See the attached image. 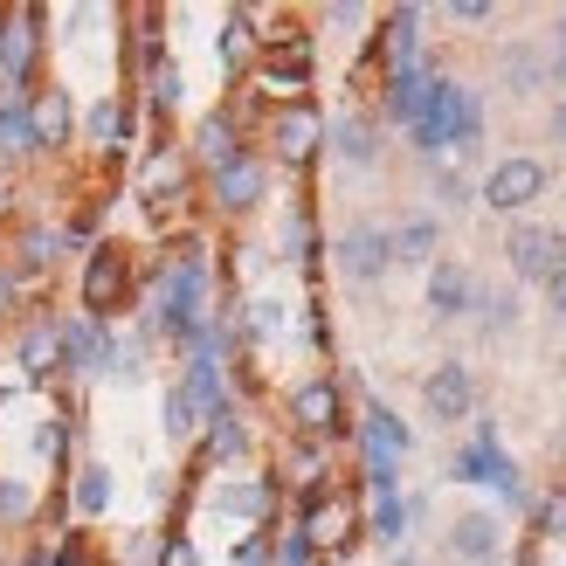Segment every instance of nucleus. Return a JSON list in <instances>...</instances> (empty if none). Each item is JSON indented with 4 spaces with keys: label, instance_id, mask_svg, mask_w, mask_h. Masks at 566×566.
Returning a JSON list of instances; mask_svg holds the SVG:
<instances>
[{
    "label": "nucleus",
    "instance_id": "f3484780",
    "mask_svg": "<svg viewBox=\"0 0 566 566\" xmlns=\"http://www.w3.org/2000/svg\"><path fill=\"white\" fill-rule=\"evenodd\" d=\"M76 132H83V146H91L97 159H111V166H118V159L138 146V104H132V97H118V91H104V97H91V104H83Z\"/></svg>",
    "mask_w": 566,
    "mask_h": 566
},
{
    "label": "nucleus",
    "instance_id": "8fccbe9b",
    "mask_svg": "<svg viewBox=\"0 0 566 566\" xmlns=\"http://www.w3.org/2000/svg\"><path fill=\"white\" fill-rule=\"evenodd\" d=\"M318 21H325V28H366L374 14H366L359 0H325V8H318Z\"/></svg>",
    "mask_w": 566,
    "mask_h": 566
},
{
    "label": "nucleus",
    "instance_id": "6e6552de",
    "mask_svg": "<svg viewBox=\"0 0 566 566\" xmlns=\"http://www.w3.org/2000/svg\"><path fill=\"white\" fill-rule=\"evenodd\" d=\"M546 187H553V166H546V159L504 153V159H491V174L476 180V208H491V214H504V221H525L532 208L546 201Z\"/></svg>",
    "mask_w": 566,
    "mask_h": 566
},
{
    "label": "nucleus",
    "instance_id": "39448f33",
    "mask_svg": "<svg viewBox=\"0 0 566 566\" xmlns=\"http://www.w3.org/2000/svg\"><path fill=\"white\" fill-rule=\"evenodd\" d=\"M311 546H318V559L325 566H346V553L366 539V512H359V491H346V484H332V491H318V497H297V518H291Z\"/></svg>",
    "mask_w": 566,
    "mask_h": 566
},
{
    "label": "nucleus",
    "instance_id": "6e6d98bb",
    "mask_svg": "<svg viewBox=\"0 0 566 566\" xmlns=\"http://www.w3.org/2000/svg\"><path fill=\"white\" fill-rule=\"evenodd\" d=\"M0 208H8V166H0Z\"/></svg>",
    "mask_w": 566,
    "mask_h": 566
},
{
    "label": "nucleus",
    "instance_id": "2eb2a0df",
    "mask_svg": "<svg viewBox=\"0 0 566 566\" xmlns=\"http://www.w3.org/2000/svg\"><path fill=\"white\" fill-rule=\"evenodd\" d=\"M270 201V159L249 146L242 159H229L221 174H208V208L221 214V221H249Z\"/></svg>",
    "mask_w": 566,
    "mask_h": 566
},
{
    "label": "nucleus",
    "instance_id": "58836bf2",
    "mask_svg": "<svg viewBox=\"0 0 566 566\" xmlns=\"http://www.w3.org/2000/svg\"><path fill=\"white\" fill-rule=\"evenodd\" d=\"M138 91H146V111H153V118H174V111L187 104V76H180V63H174V55H166L159 70H146V76H138Z\"/></svg>",
    "mask_w": 566,
    "mask_h": 566
},
{
    "label": "nucleus",
    "instance_id": "37998d69",
    "mask_svg": "<svg viewBox=\"0 0 566 566\" xmlns=\"http://www.w3.org/2000/svg\"><path fill=\"white\" fill-rule=\"evenodd\" d=\"M401 470H408V463L366 457V449H359V491H366V497H401Z\"/></svg>",
    "mask_w": 566,
    "mask_h": 566
},
{
    "label": "nucleus",
    "instance_id": "c756f323",
    "mask_svg": "<svg viewBox=\"0 0 566 566\" xmlns=\"http://www.w3.org/2000/svg\"><path fill=\"white\" fill-rule=\"evenodd\" d=\"M63 504H70L83 525H97L111 504H118V476H111V463H97V457L70 463V491H63Z\"/></svg>",
    "mask_w": 566,
    "mask_h": 566
},
{
    "label": "nucleus",
    "instance_id": "b1692460",
    "mask_svg": "<svg viewBox=\"0 0 566 566\" xmlns=\"http://www.w3.org/2000/svg\"><path fill=\"white\" fill-rule=\"evenodd\" d=\"M353 429H359V449H366V457H394V463L415 457V421H401V415L380 401V394H359V421H353Z\"/></svg>",
    "mask_w": 566,
    "mask_h": 566
},
{
    "label": "nucleus",
    "instance_id": "9d476101",
    "mask_svg": "<svg viewBox=\"0 0 566 566\" xmlns=\"http://www.w3.org/2000/svg\"><path fill=\"white\" fill-rule=\"evenodd\" d=\"M283 415H291V436H304V442H338V436L353 429L346 380H332V374H304L291 394H283Z\"/></svg>",
    "mask_w": 566,
    "mask_h": 566
},
{
    "label": "nucleus",
    "instance_id": "1a4fd4ad",
    "mask_svg": "<svg viewBox=\"0 0 566 566\" xmlns=\"http://www.w3.org/2000/svg\"><path fill=\"white\" fill-rule=\"evenodd\" d=\"M201 504L214 518H235L242 532H276V512H283V484L270 470H242V476H208Z\"/></svg>",
    "mask_w": 566,
    "mask_h": 566
},
{
    "label": "nucleus",
    "instance_id": "9b49d317",
    "mask_svg": "<svg viewBox=\"0 0 566 566\" xmlns=\"http://www.w3.org/2000/svg\"><path fill=\"white\" fill-rule=\"evenodd\" d=\"M332 270L346 276L353 291H374V283H387V276H394V242H387V221H374V214L346 221V229L332 235Z\"/></svg>",
    "mask_w": 566,
    "mask_h": 566
},
{
    "label": "nucleus",
    "instance_id": "bb28decb",
    "mask_svg": "<svg viewBox=\"0 0 566 566\" xmlns=\"http://www.w3.org/2000/svg\"><path fill=\"white\" fill-rule=\"evenodd\" d=\"M325 153L346 159V166H380V118L374 111H338V118H325Z\"/></svg>",
    "mask_w": 566,
    "mask_h": 566
},
{
    "label": "nucleus",
    "instance_id": "4be33fe9",
    "mask_svg": "<svg viewBox=\"0 0 566 566\" xmlns=\"http://www.w3.org/2000/svg\"><path fill=\"white\" fill-rule=\"evenodd\" d=\"M421 28H429V8H421V0H401V8H387V14H380V35H374L380 76H387V70H408V63H421V55H429Z\"/></svg>",
    "mask_w": 566,
    "mask_h": 566
},
{
    "label": "nucleus",
    "instance_id": "f704fd0d",
    "mask_svg": "<svg viewBox=\"0 0 566 566\" xmlns=\"http://www.w3.org/2000/svg\"><path fill=\"white\" fill-rule=\"evenodd\" d=\"M42 138H35V118H28V97H0V166L14 159H35Z\"/></svg>",
    "mask_w": 566,
    "mask_h": 566
},
{
    "label": "nucleus",
    "instance_id": "a878e982",
    "mask_svg": "<svg viewBox=\"0 0 566 566\" xmlns=\"http://www.w3.org/2000/svg\"><path fill=\"white\" fill-rule=\"evenodd\" d=\"M546 49H539V35H512V42H497V91L504 97H539L546 91Z\"/></svg>",
    "mask_w": 566,
    "mask_h": 566
},
{
    "label": "nucleus",
    "instance_id": "2f4dec72",
    "mask_svg": "<svg viewBox=\"0 0 566 566\" xmlns=\"http://www.w3.org/2000/svg\"><path fill=\"white\" fill-rule=\"evenodd\" d=\"M270 256H276V263H291V270H318L325 242H318V221H311L304 201L283 208V221H276V249H270Z\"/></svg>",
    "mask_w": 566,
    "mask_h": 566
},
{
    "label": "nucleus",
    "instance_id": "6ab92c4d",
    "mask_svg": "<svg viewBox=\"0 0 566 566\" xmlns=\"http://www.w3.org/2000/svg\"><path fill=\"white\" fill-rule=\"evenodd\" d=\"M470 304H476V270L463 256H442V263L421 270V311H429L436 325L470 318Z\"/></svg>",
    "mask_w": 566,
    "mask_h": 566
},
{
    "label": "nucleus",
    "instance_id": "c85d7f7f",
    "mask_svg": "<svg viewBox=\"0 0 566 566\" xmlns=\"http://www.w3.org/2000/svg\"><path fill=\"white\" fill-rule=\"evenodd\" d=\"M387 242H394V270H429V263H442V214L415 208L387 229Z\"/></svg>",
    "mask_w": 566,
    "mask_h": 566
},
{
    "label": "nucleus",
    "instance_id": "7c9ffc66",
    "mask_svg": "<svg viewBox=\"0 0 566 566\" xmlns=\"http://www.w3.org/2000/svg\"><path fill=\"white\" fill-rule=\"evenodd\" d=\"M28 118H35L42 153H63L70 138H76V104H70L63 83H35V97H28Z\"/></svg>",
    "mask_w": 566,
    "mask_h": 566
},
{
    "label": "nucleus",
    "instance_id": "423d86ee",
    "mask_svg": "<svg viewBox=\"0 0 566 566\" xmlns=\"http://www.w3.org/2000/svg\"><path fill=\"white\" fill-rule=\"evenodd\" d=\"M49 55V8H0V97H35Z\"/></svg>",
    "mask_w": 566,
    "mask_h": 566
},
{
    "label": "nucleus",
    "instance_id": "603ef678",
    "mask_svg": "<svg viewBox=\"0 0 566 566\" xmlns=\"http://www.w3.org/2000/svg\"><path fill=\"white\" fill-rule=\"evenodd\" d=\"M546 318H553V325H566V270L546 283Z\"/></svg>",
    "mask_w": 566,
    "mask_h": 566
},
{
    "label": "nucleus",
    "instance_id": "5701e85b",
    "mask_svg": "<svg viewBox=\"0 0 566 566\" xmlns=\"http://www.w3.org/2000/svg\"><path fill=\"white\" fill-rule=\"evenodd\" d=\"M442 553L457 566H497L504 559V518L497 512H457L442 532Z\"/></svg>",
    "mask_w": 566,
    "mask_h": 566
},
{
    "label": "nucleus",
    "instance_id": "f8f14e48",
    "mask_svg": "<svg viewBox=\"0 0 566 566\" xmlns=\"http://www.w3.org/2000/svg\"><path fill=\"white\" fill-rule=\"evenodd\" d=\"M138 201H146V214L153 221H180V208L193 201V159H187V146H159L138 159Z\"/></svg>",
    "mask_w": 566,
    "mask_h": 566
},
{
    "label": "nucleus",
    "instance_id": "ddd939ff",
    "mask_svg": "<svg viewBox=\"0 0 566 566\" xmlns=\"http://www.w3.org/2000/svg\"><path fill=\"white\" fill-rule=\"evenodd\" d=\"M504 263H512V283H546L566 270V229L559 221H512V229H504Z\"/></svg>",
    "mask_w": 566,
    "mask_h": 566
},
{
    "label": "nucleus",
    "instance_id": "dca6fc26",
    "mask_svg": "<svg viewBox=\"0 0 566 566\" xmlns=\"http://www.w3.org/2000/svg\"><path fill=\"white\" fill-rule=\"evenodd\" d=\"M421 415H429L436 429L470 421L476 415V366L470 359H436L429 374H421Z\"/></svg>",
    "mask_w": 566,
    "mask_h": 566
},
{
    "label": "nucleus",
    "instance_id": "a18cd8bd",
    "mask_svg": "<svg viewBox=\"0 0 566 566\" xmlns=\"http://www.w3.org/2000/svg\"><path fill=\"white\" fill-rule=\"evenodd\" d=\"M442 21H449V28H491V21H497V0H449Z\"/></svg>",
    "mask_w": 566,
    "mask_h": 566
},
{
    "label": "nucleus",
    "instance_id": "e433bc0d",
    "mask_svg": "<svg viewBox=\"0 0 566 566\" xmlns=\"http://www.w3.org/2000/svg\"><path fill=\"white\" fill-rule=\"evenodd\" d=\"M532 546H546V553H566V476L546 491V497H532Z\"/></svg>",
    "mask_w": 566,
    "mask_h": 566
},
{
    "label": "nucleus",
    "instance_id": "7ed1b4c3",
    "mask_svg": "<svg viewBox=\"0 0 566 566\" xmlns=\"http://www.w3.org/2000/svg\"><path fill=\"white\" fill-rule=\"evenodd\" d=\"M76 311L83 318H104L118 325L125 311H138V256L125 242H97L83 249V270H76Z\"/></svg>",
    "mask_w": 566,
    "mask_h": 566
},
{
    "label": "nucleus",
    "instance_id": "393cba45",
    "mask_svg": "<svg viewBox=\"0 0 566 566\" xmlns=\"http://www.w3.org/2000/svg\"><path fill=\"white\" fill-rule=\"evenodd\" d=\"M201 470H242L249 457H256V429H249V415H242V401L235 408H221L208 429H201Z\"/></svg>",
    "mask_w": 566,
    "mask_h": 566
},
{
    "label": "nucleus",
    "instance_id": "412c9836",
    "mask_svg": "<svg viewBox=\"0 0 566 566\" xmlns=\"http://www.w3.org/2000/svg\"><path fill=\"white\" fill-rule=\"evenodd\" d=\"M436 76H442V55H436V49L421 55V63H408V70H387V76H380V111H374V118H380V125H401V132H408Z\"/></svg>",
    "mask_w": 566,
    "mask_h": 566
},
{
    "label": "nucleus",
    "instance_id": "f03ea898",
    "mask_svg": "<svg viewBox=\"0 0 566 566\" xmlns=\"http://www.w3.org/2000/svg\"><path fill=\"white\" fill-rule=\"evenodd\" d=\"M449 484H470V491H497V504L504 512H532V476H525V463L504 449V436H497V415H470V442H457L449 449Z\"/></svg>",
    "mask_w": 566,
    "mask_h": 566
},
{
    "label": "nucleus",
    "instance_id": "c03bdc74",
    "mask_svg": "<svg viewBox=\"0 0 566 566\" xmlns=\"http://www.w3.org/2000/svg\"><path fill=\"white\" fill-rule=\"evenodd\" d=\"M229 566H276V532H242Z\"/></svg>",
    "mask_w": 566,
    "mask_h": 566
},
{
    "label": "nucleus",
    "instance_id": "5fc2aeb1",
    "mask_svg": "<svg viewBox=\"0 0 566 566\" xmlns=\"http://www.w3.org/2000/svg\"><path fill=\"white\" fill-rule=\"evenodd\" d=\"M14 297H21V291H14V276L0 270V318H8V311H14Z\"/></svg>",
    "mask_w": 566,
    "mask_h": 566
},
{
    "label": "nucleus",
    "instance_id": "473e14b6",
    "mask_svg": "<svg viewBox=\"0 0 566 566\" xmlns=\"http://www.w3.org/2000/svg\"><path fill=\"white\" fill-rule=\"evenodd\" d=\"M263 14L256 8H229L221 14V35H214V49H221V70H229V83H242V70L256 63V49H263Z\"/></svg>",
    "mask_w": 566,
    "mask_h": 566
},
{
    "label": "nucleus",
    "instance_id": "a211bd4d",
    "mask_svg": "<svg viewBox=\"0 0 566 566\" xmlns=\"http://www.w3.org/2000/svg\"><path fill=\"white\" fill-rule=\"evenodd\" d=\"M111 353H118V325L63 311V380H111Z\"/></svg>",
    "mask_w": 566,
    "mask_h": 566
},
{
    "label": "nucleus",
    "instance_id": "aec40b11",
    "mask_svg": "<svg viewBox=\"0 0 566 566\" xmlns=\"http://www.w3.org/2000/svg\"><path fill=\"white\" fill-rule=\"evenodd\" d=\"M249 153V132H242V111L235 104H221L208 111V118H193V138H187V159L201 166V174H221L229 159Z\"/></svg>",
    "mask_w": 566,
    "mask_h": 566
},
{
    "label": "nucleus",
    "instance_id": "4d7b16f0",
    "mask_svg": "<svg viewBox=\"0 0 566 566\" xmlns=\"http://www.w3.org/2000/svg\"><path fill=\"white\" fill-rule=\"evenodd\" d=\"M394 566H421V559H415V553H394Z\"/></svg>",
    "mask_w": 566,
    "mask_h": 566
},
{
    "label": "nucleus",
    "instance_id": "4468645a",
    "mask_svg": "<svg viewBox=\"0 0 566 566\" xmlns=\"http://www.w3.org/2000/svg\"><path fill=\"white\" fill-rule=\"evenodd\" d=\"M8 359H14V374L28 387L63 380V311H28L14 325V338H8Z\"/></svg>",
    "mask_w": 566,
    "mask_h": 566
},
{
    "label": "nucleus",
    "instance_id": "a19ab883",
    "mask_svg": "<svg viewBox=\"0 0 566 566\" xmlns=\"http://www.w3.org/2000/svg\"><path fill=\"white\" fill-rule=\"evenodd\" d=\"M153 374V338L146 332H118V353H111V380L118 387H138Z\"/></svg>",
    "mask_w": 566,
    "mask_h": 566
},
{
    "label": "nucleus",
    "instance_id": "c9c22d12",
    "mask_svg": "<svg viewBox=\"0 0 566 566\" xmlns=\"http://www.w3.org/2000/svg\"><path fill=\"white\" fill-rule=\"evenodd\" d=\"M159 429H166V442H201V429H208L180 380H166V394H159Z\"/></svg>",
    "mask_w": 566,
    "mask_h": 566
},
{
    "label": "nucleus",
    "instance_id": "f257e3e1",
    "mask_svg": "<svg viewBox=\"0 0 566 566\" xmlns=\"http://www.w3.org/2000/svg\"><path fill=\"white\" fill-rule=\"evenodd\" d=\"M408 146H415L421 166H442L449 153L470 166L476 153H484V91L442 70V76L429 83V97H421L415 125H408Z\"/></svg>",
    "mask_w": 566,
    "mask_h": 566
},
{
    "label": "nucleus",
    "instance_id": "4c0bfd02",
    "mask_svg": "<svg viewBox=\"0 0 566 566\" xmlns=\"http://www.w3.org/2000/svg\"><path fill=\"white\" fill-rule=\"evenodd\" d=\"M408 497H366V539L374 546H387V553H401V539H408Z\"/></svg>",
    "mask_w": 566,
    "mask_h": 566
},
{
    "label": "nucleus",
    "instance_id": "864d4df0",
    "mask_svg": "<svg viewBox=\"0 0 566 566\" xmlns=\"http://www.w3.org/2000/svg\"><path fill=\"white\" fill-rule=\"evenodd\" d=\"M546 138H553L559 153H566V104H553V111H546Z\"/></svg>",
    "mask_w": 566,
    "mask_h": 566
},
{
    "label": "nucleus",
    "instance_id": "3c124183",
    "mask_svg": "<svg viewBox=\"0 0 566 566\" xmlns=\"http://www.w3.org/2000/svg\"><path fill=\"white\" fill-rule=\"evenodd\" d=\"M49 566H111V559H97V553H91V539H63V546L49 553Z\"/></svg>",
    "mask_w": 566,
    "mask_h": 566
},
{
    "label": "nucleus",
    "instance_id": "20e7f679",
    "mask_svg": "<svg viewBox=\"0 0 566 566\" xmlns=\"http://www.w3.org/2000/svg\"><path fill=\"white\" fill-rule=\"evenodd\" d=\"M256 138L270 146V166H291V174H311L325 153V111L318 97H291V104H263Z\"/></svg>",
    "mask_w": 566,
    "mask_h": 566
},
{
    "label": "nucleus",
    "instance_id": "72a5a7b5",
    "mask_svg": "<svg viewBox=\"0 0 566 566\" xmlns=\"http://www.w3.org/2000/svg\"><path fill=\"white\" fill-rule=\"evenodd\" d=\"M470 325L484 332V338H512L525 325V297H518V283H476V304H470Z\"/></svg>",
    "mask_w": 566,
    "mask_h": 566
},
{
    "label": "nucleus",
    "instance_id": "49530a36",
    "mask_svg": "<svg viewBox=\"0 0 566 566\" xmlns=\"http://www.w3.org/2000/svg\"><path fill=\"white\" fill-rule=\"evenodd\" d=\"M276 566H325V559H318V546H311L304 532L291 525V532H276Z\"/></svg>",
    "mask_w": 566,
    "mask_h": 566
},
{
    "label": "nucleus",
    "instance_id": "cd10ccee",
    "mask_svg": "<svg viewBox=\"0 0 566 566\" xmlns=\"http://www.w3.org/2000/svg\"><path fill=\"white\" fill-rule=\"evenodd\" d=\"M270 476H276V484L291 491V497H318V491H332V457H325V442H304V436H291Z\"/></svg>",
    "mask_w": 566,
    "mask_h": 566
},
{
    "label": "nucleus",
    "instance_id": "79ce46f5",
    "mask_svg": "<svg viewBox=\"0 0 566 566\" xmlns=\"http://www.w3.org/2000/svg\"><path fill=\"white\" fill-rule=\"evenodd\" d=\"M429 193H436L449 214H470V208H476V180L463 174V166H449V159H442V166H429Z\"/></svg>",
    "mask_w": 566,
    "mask_h": 566
},
{
    "label": "nucleus",
    "instance_id": "0eeeda50",
    "mask_svg": "<svg viewBox=\"0 0 566 566\" xmlns=\"http://www.w3.org/2000/svg\"><path fill=\"white\" fill-rule=\"evenodd\" d=\"M311 76H318V35L311 28H276L256 49V83L270 91V104L311 97Z\"/></svg>",
    "mask_w": 566,
    "mask_h": 566
},
{
    "label": "nucleus",
    "instance_id": "ea45409f",
    "mask_svg": "<svg viewBox=\"0 0 566 566\" xmlns=\"http://www.w3.org/2000/svg\"><path fill=\"white\" fill-rule=\"evenodd\" d=\"M35 476H0V532H21V525H35Z\"/></svg>",
    "mask_w": 566,
    "mask_h": 566
},
{
    "label": "nucleus",
    "instance_id": "09e8293b",
    "mask_svg": "<svg viewBox=\"0 0 566 566\" xmlns=\"http://www.w3.org/2000/svg\"><path fill=\"white\" fill-rule=\"evenodd\" d=\"M539 49H546V76H553V83H566V8L553 14V35H546Z\"/></svg>",
    "mask_w": 566,
    "mask_h": 566
},
{
    "label": "nucleus",
    "instance_id": "de8ad7c7",
    "mask_svg": "<svg viewBox=\"0 0 566 566\" xmlns=\"http://www.w3.org/2000/svg\"><path fill=\"white\" fill-rule=\"evenodd\" d=\"M159 566H201V546L187 532H159Z\"/></svg>",
    "mask_w": 566,
    "mask_h": 566
}]
</instances>
